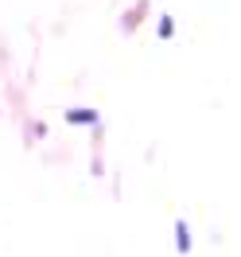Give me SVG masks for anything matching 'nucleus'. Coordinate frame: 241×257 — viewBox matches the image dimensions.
<instances>
[{"mask_svg":"<svg viewBox=\"0 0 241 257\" xmlns=\"http://www.w3.org/2000/svg\"><path fill=\"white\" fill-rule=\"evenodd\" d=\"M66 121H70V125H97V113L94 109H70Z\"/></svg>","mask_w":241,"mask_h":257,"instance_id":"nucleus-2","label":"nucleus"},{"mask_svg":"<svg viewBox=\"0 0 241 257\" xmlns=\"http://www.w3.org/2000/svg\"><path fill=\"white\" fill-rule=\"evenodd\" d=\"M156 32H160V39H167V35L175 32V24H171V16H160V28H156Z\"/></svg>","mask_w":241,"mask_h":257,"instance_id":"nucleus-4","label":"nucleus"},{"mask_svg":"<svg viewBox=\"0 0 241 257\" xmlns=\"http://www.w3.org/2000/svg\"><path fill=\"white\" fill-rule=\"evenodd\" d=\"M144 12H148V0H136V4H132V12L125 16V24H121V28H125V32H132V28L140 24V16H144Z\"/></svg>","mask_w":241,"mask_h":257,"instance_id":"nucleus-1","label":"nucleus"},{"mask_svg":"<svg viewBox=\"0 0 241 257\" xmlns=\"http://www.w3.org/2000/svg\"><path fill=\"white\" fill-rule=\"evenodd\" d=\"M175 241H179V253H191V234H187V222H183V218L175 222Z\"/></svg>","mask_w":241,"mask_h":257,"instance_id":"nucleus-3","label":"nucleus"}]
</instances>
